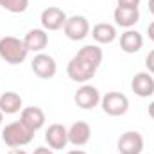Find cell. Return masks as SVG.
Listing matches in <instances>:
<instances>
[{"label": "cell", "mask_w": 154, "mask_h": 154, "mask_svg": "<svg viewBox=\"0 0 154 154\" xmlns=\"http://www.w3.org/2000/svg\"><path fill=\"white\" fill-rule=\"evenodd\" d=\"M32 138H34V131L29 129L22 120H16V122L7 124L4 127V131H2V140L11 149L29 145L32 142Z\"/></svg>", "instance_id": "6da1fadb"}, {"label": "cell", "mask_w": 154, "mask_h": 154, "mask_svg": "<svg viewBox=\"0 0 154 154\" xmlns=\"http://www.w3.org/2000/svg\"><path fill=\"white\" fill-rule=\"evenodd\" d=\"M27 47L23 39L14 36H4L0 38V57L9 65H20L27 59Z\"/></svg>", "instance_id": "7a4b0ae2"}, {"label": "cell", "mask_w": 154, "mask_h": 154, "mask_svg": "<svg viewBox=\"0 0 154 154\" xmlns=\"http://www.w3.org/2000/svg\"><path fill=\"white\" fill-rule=\"evenodd\" d=\"M100 108L109 116H122L129 109V99L120 91H108L100 99Z\"/></svg>", "instance_id": "3957f363"}, {"label": "cell", "mask_w": 154, "mask_h": 154, "mask_svg": "<svg viewBox=\"0 0 154 154\" xmlns=\"http://www.w3.org/2000/svg\"><path fill=\"white\" fill-rule=\"evenodd\" d=\"M65 36L72 41H82L90 34V22L86 20V16L74 14L70 18H66V23L63 27Z\"/></svg>", "instance_id": "277c9868"}, {"label": "cell", "mask_w": 154, "mask_h": 154, "mask_svg": "<svg viewBox=\"0 0 154 154\" xmlns=\"http://www.w3.org/2000/svg\"><path fill=\"white\" fill-rule=\"evenodd\" d=\"M95 72H97V68L88 65L86 61H82L79 56H74L68 61V66H66V74L74 82H88L95 75Z\"/></svg>", "instance_id": "5b68a950"}, {"label": "cell", "mask_w": 154, "mask_h": 154, "mask_svg": "<svg viewBox=\"0 0 154 154\" xmlns=\"http://www.w3.org/2000/svg\"><path fill=\"white\" fill-rule=\"evenodd\" d=\"M31 68L39 79H52L57 72V63H56V59L52 56H48L45 52H39L32 57Z\"/></svg>", "instance_id": "8992f818"}, {"label": "cell", "mask_w": 154, "mask_h": 154, "mask_svg": "<svg viewBox=\"0 0 154 154\" xmlns=\"http://www.w3.org/2000/svg\"><path fill=\"white\" fill-rule=\"evenodd\" d=\"M66 13L61 9V7H56V5H50L47 9L41 11V27L45 31H59L65 27L66 23Z\"/></svg>", "instance_id": "52a82bcc"}, {"label": "cell", "mask_w": 154, "mask_h": 154, "mask_svg": "<svg viewBox=\"0 0 154 154\" xmlns=\"http://www.w3.org/2000/svg\"><path fill=\"white\" fill-rule=\"evenodd\" d=\"M118 152L120 154H142L143 151V136L138 131H125L118 138Z\"/></svg>", "instance_id": "ba28073f"}, {"label": "cell", "mask_w": 154, "mask_h": 154, "mask_svg": "<svg viewBox=\"0 0 154 154\" xmlns=\"http://www.w3.org/2000/svg\"><path fill=\"white\" fill-rule=\"evenodd\" d=\"M100 93L95 86L91 84H82L74 95V100L81 109H93L100 104Z\"/></svg>", "instance_id": "9c48e42d"}, {"label": "cell", "mask_w": 154, "mask_h": 154, "mask_svg": "<svg viewBox=\"0 0 154 154\" xmlns=\"http://www.w3.org/2000/svg\"><path fill=\"white\" fill-rule=\"evenodd\" d=\"M45 142L52 151H61L68 143V129L63 124H52L45 131Z\"/></svg>", "instance_id": "30bf717a"}, {"label": "cell", "mask_w": 154, "mask_h": 154, "mask_svg": "<svg viewBox=\"0 0 154 154\" xmlns=\"http://www.w3.org/2000/svg\"><path fill=\"white\" fill-rule=\"evenodd\" d=\"M131 90L134 91V95L147 99L154 93V77L149 72H138L134 74L133 81H131Z\"/></svg>", "instance_id": "8fae6325"}, {"label": "cell", "mask_w": 154, "mask_h": 154, "mask_svg": "<svg viewBox=\"0 0 154 154\" xmlns=\"http://www.w3.org/2000/svg\"><path fill=\"white\" fill-rule=\"evenodd\" d=\"M90 138H91V127H90L88 122L79 120V122H74L70 125V129H68V143H72L75 147H82V145H86L90 142Z\"/></svg>", "instance_id": "7c38bea8"}, {"label": "cell", "mask_w": 154, "mask_h": 154, "mask_svg": "<svg viewBox=\"0 0 154 154\" xmlns=\"http://www.w3.org/2000/svg\"><path fill=\"white\" fill-rule=\"evenodd\" d=\"M20 120H22L29 129H32V131L36 133V131H39V129L45 125L47 116H45V111H43L41 108H38V106H29V108H23V109H22Z\"/></svg>", "instance_id": "4fadbf2b"}, {"label": "cell", "mask_w": 154, "mask_h": 154, "mask_svg": "<svg viewBox=\"0 0 154 154\" xmlns=\"http://www.w3.org/2000/svg\"><path fill=\"white\" fill-rule=\"evenodd\" d=\"M143 47V36L142 32L134 29H125V32L120 34V48L125 54H136Z\"/></svg>", "instance_id": "5bb4252c"}, {"label": "cell", "mask_w": 154, "mask_h": 154, "mask_svg": "<svg viewBox=\"0 0 154 154\" xmlns=\"http://www.w3.org/2000/svg\"><path fill=\"white\" fill-rule=\"evenodd\" d=\"M23 43H25V47H27L29 52L39 54V52H43V50L47 48V45H48V34H47L45 29H31V31L25 34Z\"/></svg>", "instance_id": "9a60e30c"}, {"label": "cell", "mask_w": 154, "mask_h": 154, "mask_svg": "<svg viewBox=\"0 0 154 154\" xmlns=\"http://www.w3.org/2000/svg\"><path fill=\"white\" fill-rule=\"evenodd\" d=\"M113 20L118 27L131 29L140 22V11L138 9H129V7H120L116 5L113 11Z\"/></svg>", "instance_id": "2e32d148"}, {"label": "cell", "mask_w": 154, "mask_h": 154, "mask_svg": "<svg viewBox=\"0 0 154 154\" xmlns=\"http://www.w3.org/2000/svg\"><path fill=\"white\" fill-rule=\"evenodd\" d=\"M91 36L93 39L97 41V43H100V45H109V43H113L116 39V27L113 23H108V22H100V23H97V25H93V29H91Z\"/></svg>", "instance_id": "e0dca14e"}, {"label": "cell", "mask_w": 154, "mask_h": 154, "mask_svg": "<svg viewBox=\"0 0 154 154\" xmlns=\"http://www.w3.org/2000/svg\"><path fill=\"white\" fill-rule=\"evenodd\" d=\"M23 109V100L16 91H5L0 95V111L4 115H14Z\"/></svg>", "instance_id": "ac0fdd59"}, {"label": "cell", "mask_w": 154, "mask_h": 154, "mask_svg": "<svg viewBox=\"0 0 154 154\" xmlns=\"http://www.w3.org/2000/svg\"><path fill=\"white\" fill-rule=\"evenodd\" d=\"M75 56H79L82 61H86L88 65H91V66H95V68L100 66L102 57H104L102 48H100L99 45H84L82 48H79V52H77Z\"/></svg>", "instance_id": "d6986e66"}, {"label": "cell", "mask_w": 154, "mask_h": 154, "mask_svg": "<svg viewBox=\"0 0 154 154\" xmlns=\"http://www.w3.org/2000/svg\"><path fill=\"white\" fill-rule=\"evenodd\" d=\"M0 7L9 13H25L29 7V0H0Z\"/></svg>", "instance_id": "ffe728a7"}, {"label": "cell", "mask_w": 154, "mask_h": 154, "mask_svg": "<svg viewBox=\"0 0 154 154\" xmlns=\"http://www.w3.org/2000/svg\"><path fill=\"white\" fill-rule=\"evenodd\" d=\"M145 66H147V72L154 75V50H151L145 57Z\"/></svg>", "instance_id": "44dd1931"}, {"label": "cell", "mask_w": 154, "mask_h": 154, "mask_svg": "<svg viewBox=\"0 0 154 154\" xmlns=\"http://www.w3.org/2000/svg\"><path fill=\"white\" fill-rule=\"evenodd\" d=\"M120 7H129V9H138L140 0H118Z\"/></svg>", "instance_id": "7402d4cb"}, {"label": "cell", "mask_w": 154, "mask_h": 154, "mask_svg": "<svg viewBox=\"0 0 154 154\" xmlns=\"http://www.w3.org/2000/svg\"><path fill=\"white\" fill-rule=\"evenodd\" d=\"M32 154H54V152H52L50 147H38V149H34Z\"/></svg>", "instance_id": "603a6c76"}, {"label": "cell", "mask_w": 154, "mask_h": 154, "mask_svg": "<svg viewBox=\"0 0 154 154\" xmlns=\"http://www.w3.org/2000/svg\"><path fill=\"white\" fill-rule=\"evenodd\" d=\"M147 34H149V39H152L154 41V22L149 23V27H147Z\"/></svg>", "instance_id": "cb8c5ba5"}, {"label": "cell", "mask_w": 154, "mask_h": 154, "mask_svg": "<svg viewBox=\"0 0 154 154\" xmlns=\"http://www.w3.org/2000/svg\"><path fill=\"white\" fill-rule=\"evenodd\" d=\"M7 154H27V152H25L23 149H20V147H16V149H11V151H9Z\"/></svg>", "instance_id": "d4e9b609"}, {"label": "cell", "mask_w": 154, "mask_h": 154, "mask_svg": "<svg viewBox=\"0 0 154 154\" xmlns=\"http://www.w3.org/2000/svg\"><path fill=\"white\" fill-rule=\"evenodd\" d=\"M149 115L152 116V120H154V100L149 104Z\"/></svg>", "instance_id": "484cf974"}, {"label": "cell", "mask_w": 154, "mask_h": 154, "mask_svg": "<svg viewBox=\"0 0 154 154\" xmlns=\"http://www.w3.org/2000/svg\"><path fill=\"white\" fill-rule=\"evenodd\" d=\"M66 154H86L84 151H81V149H74V151H68Z\"/></svg>", "instance_id": "4316f807"}, {"label": "cell", "mask_w": 154, "mask_h": 154, "mask_svg": "<svg viewBox=\"0 0 154 154\" xmlns=\"http://www.w3.org/2000/svg\"><path fill=\"white\" fill-rule=\"evenodd\" d=\"M149 11H151V14L154 16V0H149Z\"/></svg>", "instance_id": "83f0119b"}, {"label": "cell", "mask_w": 154, "mask_h": 154, "mask_svg": "<svg viewBox=\"0 0 154 154\" xmlns=\"http://www.w3.org/2000/svg\"><path fill=\"white\" fill-rule=\"evenodd\" d=\"M2 122H4V113L0 111V125H2Z\"/></svg>", "instance_id": "f1b7e54d"}]
</instances>
